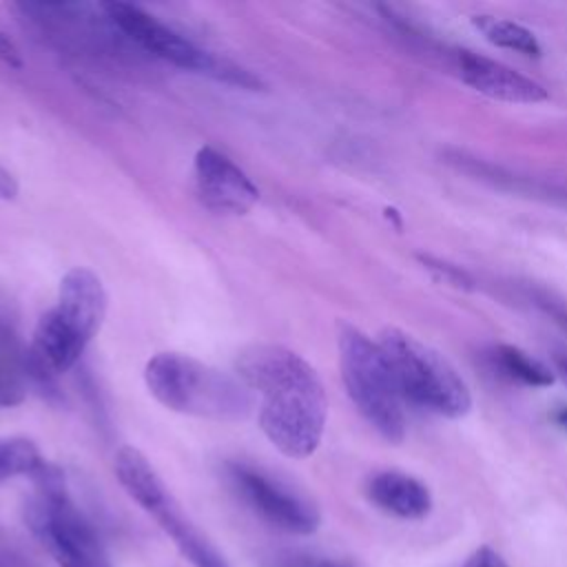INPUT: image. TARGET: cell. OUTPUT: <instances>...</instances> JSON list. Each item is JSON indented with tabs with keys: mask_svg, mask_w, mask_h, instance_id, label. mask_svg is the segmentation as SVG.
<instances>
[{
	"mask_svg": "<svg viewBox=\"0 0 567 567\" xmlns=\"http://www.w3.org/2000/svg\"><path fill=\"white\" fill-rule=\"evenodd\" d=\"M237 377L261 396L259 425L290 458L315 454L321 443L328 399L315 368L279 343H250L235 359Z\"/></svg>",
	"mask_w": 567,
	"mask_h": 567,
	"instance_id": "cell-1",
	"label": "cell"
},
{
	"mask_svg": "<svg viewBox=\"0 0 567 567\" xmlns=\"http://www.w3.org/2000/svg\"><path fill=\"white\" fill-rule=\"evenodd\" d=\"M144 381L164 408L190 416L239 421L252 408L250 390L239 377L179 352L151 357L144 368Z\"/></svg>",
	"mask_w": 567,
	"mask_h": 567,
	"instance_id": "cell-2",
	"label": "cell"
},
{
	"mask_svg": "<svg viewBox=\"0 0 567 567\" xmlns=\"http://www.w3.org/2000/svg\"><path fill=\"white\" fill-rule=\"evenodd\" d=\"M35 492L24 503V523L58 567H115L93 523L75 505L64 474L44 465L35 476Z\"/></svg>",
	"mask_w": 567,
	"mask_h": 567,
	"instance_id": "cell-3",
	"label": "cell"
},
{
	"mask_svg": "<svg viewBox=\"0 0 567 567\" xmlns=\"http://www.w3.org/2000/svg\"><path fill=\"white\" fill-rule=\"evenodd\" d=\"M339 365L350 401L359 414L390 443L405 436L403 396L377 341L359 328H339Z\"/></svg>",
	"mask_w": 567,
	"mask_h": 567,
	"instance_id": "cell-4",
	"label": "cell"
},
{
	"mask_svg": "<svg viewBox=\"0 0 567 567\" xmlns=\"http://www.w3.org/2000/svg\"><path fill=\"white\" fill-rule=\"evenodd\" d=\"M379 346L403 401L450 419L470 412L472 396L465 381L436 350L399 328L383 330Z\"/></svg>",
	"mask_w": 567,
	"mask_h": 567,
	"instance_id": "cell-5",
	"label": "cell"
},
{
	"mask_svg": "<svg viewBox=\"0 0 567 567\" xmlns=\"http://www.w3.org/2000/svg\"><path fill=\"white\" fill-rule=\"evenodd\" d=\"M115 476L124 492L164 529L177 551L193 567H230L219 549L184 514L175 496L140 450L131 445L117 450Z\"/></svg>",
	"mask_w": 567,
	"mask_h": 567,
	"instance_id": "cell-6",
	"label": "cell"
},
{
	"mask_svg": "<svg viewBox=\"0 0 567 567\" xmlns=\"http://www.w3.org/2000/svg\"><path fill=\"white\" fill-rule=\"evenodd\" d=\"M102 9H104L106 18L115 24L117 31H122L137 47H142L144 51L153 53L155 58H159L164 62H171L179 69L210 75L219 82L237 84L244 89L261 86V80L257 75H252L250 71L233 64L226 58H217V55L199 49L197 44H193L190 40H186L184 35H179L177 31H173L171 27L159 22L155 16L140 9L137 4L113 0V2H104Z\"/></svg>",
	"mask_w": 567,
	"mask_h": 567,
	"instance_id": "cell-7",
	"label": "cell"
},
{
	"mask_svg": "<svg viewBox=\"0 0 567 567\" xmlns=\"http://www.w3.org/2000/svg\"><path fill=\"white\" fill-rule=\"evenodd\" d=\"M226 474L237 496L268 525L299 536L317 532L319 509L288 485L246 463H228Z\"/></svg>",
	"mask_w": 567,
	"mask_h": 567,
	"instance_id": "cell-8",
	"label": "cell"
},
{
	"mask_svg": "<svg viewBox=\"0 0 567 567\" xmlns=\"http://www.w3.org/2000/svg\"><path fill=\"white\" fill-rule=\"evenodd\" d=\"M193 173L199 202L215 213L244 215L259 199V190L244 168L213 146L197 151Z\"/></svg>",
	"mask_w": 567,
	"mask_h": 567,
	"instance_id": "cell-9",
	"label": "cell"
},
{
	"mask_svg": "<svg viewBox=\"0 0 567 567\" xmlns=\"http://www.w3.org/2000/svg\"><path fill=\"white\" fill-rule=\"evenodd\" d=\"M51 312L84 343L100 330L106 315V290L100 277L89 268H71L58 288V303Z\"/></svg>",
	"mask_w": 567,
	"mask_h": 567,
	"instance_id": "cell-10",
	"label": "cell"
},
{
	"mask_svg": "<svg viewBox=\"0 0 567 567\" xmlns=\"http://www.w3.org/2000/svg\"><path fill=\"white\" fill-rule=\"evenodd\" d=\"M456 69L467 86L492 100L512 104H536L547 100L543 84L474 51H456Z\"/></svg>",
	"mask_w": 567,
	"mask_h": 567,
	"instance_id": "cell-11",
	"label": "cell"
},
{
	"mask_svg": "<svg viewBox=\"0 0 567 567\" xmlns=\"http://www.w3.org/2000/svg\"><path fill=\"white\" fill-rule=\"evenodd\" d=\"M365 492L379 509L405 520L423 518L432 509L430 489L419 478L403 472H377L370 476Z\"/></svg>",
	"mask_w": 567,
	"mask_h": 567,
	"instance_id": "cell-12",
	"label": "cell"
},
{
	"mask_svg": "<svg viewBox=\"0 0 567 567\" xmlns=\"http://www.w3.org/2000/svg\"><path fill=\"white\" fill-rule=\"evenodd\" d=\"M472 22L485 35V40H489L496 47L512 49L523 55H540L538 40L529 29H525L518 22L496 18V16H474Z\"/></svg>",
	"mask_w": 567,
	"mask_h": 567,
	"instance_id": "cell-13",
	"label": "cell"
},
{
	"mask_svg": "<svg viewBox=\"0 0 567 567\" xmlns=\"http://www.w3.org/2000/svg\"><path fill=\"white\" fill-rule=\"evenodd\" d=\"M47 461L42 458L38 445L24 436H2L0 439V483L16 476H35Z\"/></svg>",
	"mask_w": 567,
	"mask_h": 567,
	"instance_id": "cell-14",
	"label": "cell"
},
{
	"mask_svg": "<svg viewBox=\"0 0 567 567\" xmlns=\"http://www.w3.org/2000/svg\"><path fill=\"white\" fill-rule=\"evenodd\" d=\"M496 359H498V365L509 377H514L527 385L540 388V385H549L554 381V377L549 374V370L543 363L527 357L523 350H518L514 346H498Z\"/></svg>",
	"mask_w": 567,
	"mask_h": 567,
	"instance_id": "cell-15",
	"label": "cell"
},
{
	"mask_svg": "<svg viewBox=\"0 0 567 567\" xmlns=\"http://www.w3.org/2000/svg\"><path fill=\"white\" fill-rule=\"evenodd\" d=\"M270 567H354L352 563L334 556H321L312 551H299V549H286L275 551L268 558Z\"/></svg>",
	"mask_w": 567,
	"mask_h": 567,
	"instance_id": "cell-16",
	"label": "cell"
},
{
	"mask_svg": "<svg viewBox=\"0 0 567 567\" xmlns=\"http://www.w3.org/2000/svg\"><path fill=\"white\" fill-rule=\"evenodd\" d=\"M24 379L16 365L0 363V408H13L24 399Z\"/></svg>",
	"mask_w": 567,
	"mask_h": 567,
	"instance_id": "cell-17",
	"label": "cell"
},
{
	"mask_svg": "<svg viewBox=\"0 0 567 567\" xmlns=\"http://www.w3.org/2000/svg\"><path fill=\"white\" fill-rule=\"evenodd\" d=\"M24 354L27 352H20V348H18V337L13 334V330L0 321V363L16 365L22 370Z\"/></svg>",
	"mask_w": 567,
	"mask_h": 567,
	"instance_id": "cell-18",
	"label": "cell"
},
{
	"mask_svg": "<svg viewBox=\"0 0 567 567\" xmlns=\"http://www.w3.org/2000/svg\"><path fill=\"white\" fill-rule=\"evenodd\" d=\"M421 261L425 264V268L434 270L439 279L452 284V286H467V284H470V279L465 277V272L458 270V268H454V266H450V264H443V261H436V259H430V257H421Z\"/></svg>",
	"mask_w": 567,
	"mask_h": 567,
	"instance_id": "cell-19",
	"label": "cell"
},
{
	"mask_svg": "<svg viewBox=\"0 0 567 567\" xmlns=\"http://www.w3.org/2000/svg\"><path fill=\"white\" fill-rule=\"evenodd\" d=\"M463 567H509V565L505 563V558L496 549H492L489 545H481L478 549H474L467 556Z\"/></svg>",
	"mask_w": 567,
	"mask_h": 567,
	"instance_id": "cell-20",
	"label": "cell"
},
{
	"mask_svg": "<svg viewBox=\"0 0 567 567\" xmlns=\"http://www.w3.org/2000/svg\"><path fill=\"white\" fill-rule=\"evenodd\" d=\"M536 303H538L547 315H551L563 328H567V306H565L563 301H558V299H554L551 295L543 292V295H536Z\"/></svg>",
	"mask_w": 567,
	"mask_h": 567,
	"instance_id": "cell-21",
	"label": "cell"
},
{
	"mask_svg": "<svg viewBox=\"0 0 567 567\" xmlns=\"http://www.w3.org/2000/svg\"><path fill=\"white\" fill-rule=\"evenodd\" d=\"M0 60L13 69H20L24 62H22V53L20 49L16 47V42L0 29Z\"/></svg>",
	"mask_w": 567,
	"mask_h": 567,
	"instance_id": "cell-22",
	"label": "cell"
},
{
	"mask_svg": "<svg viewBox=\"0 0 567 567\" xmlns=\"http://www.w3.org/2000/svg\"><path fill=\"white\" fill-rule=\"evenodd\" d=\"M0 567H31V563L13 545L0 540Z\"/></svg>",
	"mask_w": 567,
	"mask_h": 567,
	"instance_id": "cell-23",
	"label": "cell"
},
{
	"mask_svg": "<svg viewBox=\"0 0 567 567\" xmlns=\"http://www.w3.org/2000/svg\"><path fill=\"white\" fill-rule=\"evenodd\" d=\"M18 195V182L16 177L0 166V199H13Z\"/></svg>",
	"mask_w": 567,
	"mask_h": 567,
	"instance_id": "cell-24",
	"label": "cell"
},
{
	"mask_svg": "<svg viewBox=\"0 0 567 567\" xmlns=\"http://www.w3.org/2000/svg\"><path fill=\"white\" fill-rule=\"evenodd\" d=\"M554 419H556V423H558V425L567 427V408H560V410L554 414Z\"/></svg>",
	"mask_w": 567,
	"mask_h": 567,
	"instance_id": "cell-25",
	"label": "cell"
},
{
	"mask_svg": "<svg viewBox=\"0 0 567 567\" xmlns=\"http://www.w3.org/2000/svg\"><path fill=\"white\" fill-rule=\"evenodd\" d=\"M558 363H560V368L567 372V357H563V359H558Z\"/></svg>",
	"mask_w": 567,
	"mask_h": 567,
	"instance_id": "cell-26",
	"label": "cell"
}]
</instances>
